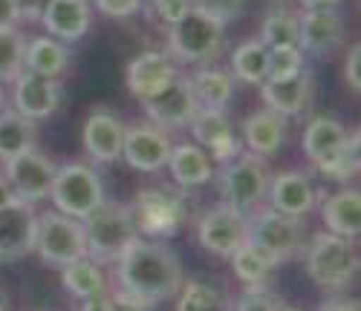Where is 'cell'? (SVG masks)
Here are the masks:
<instances>
[{
	"label": "cell",
	"mask_w": 361,
	"mask_h": 311,
	"mask_svg": "<svg viewBox=\"0 0 361 311\" xmlns=\"http://www.w3.org/2000/svg\"><path fill=\"white\" fill-rule=\"evenodd\" d=\"M116 277L118 291L157 305L183 288V262L165 242L136 236L116 260Z\"/></svg>",
	"instance_id": "1"
},
{
	"label": "cell",
	"mask_w": 361,
	"mask_h": 311,
	"mask_svg": "<svg viewBox=\"0 0 361 311\" xmlns=\"http://www.w3.org/2000/svg\"><path fill=\"white\" fill-rule=\"evenodd\" d=\"M307 274L318 288L344 291L358 274V248L355 239H344L336 234H318L304 248Z\"/></svg>",
	"instance_id": "2"
},
{
	"label": "cell",
	"mask_w": 361,
	"mask_h": 311,
	"mask_svg": "<svg viewBox=\"0 0 361 311\" xmlns=\"http://www.w3.org/2000/svg\"><path fill=\"white\" fill-rule=\"evenodd\" d=\"M84 231V245H87V257L102 262H116L125 254V248L139 236L133 216L125 205L116 202H102L90 216L81 220Z\"/></svg>",
	"instance_id": "3"
},
{
	"label": "cell",
	"mask_w": 361,
	"mask_h": 311,
	"mask_svg": "<svg viewBox=\"0 0 361 311\" xmlns=\"http://www.w3.org/2000/svg\"><path fill=\"white\" fill-rule=\"evenodd\" d=\"M246 239L260 248L275 265L289 262L304 254L307 248V228L298 216H283L272 208H260L246 216Z\"/></svg>",
	"instance_id": "4"
},
{
	"label": "cell",
	"mask_w": 361,
	"mask_h": 311,
	"mask_svg": "<svg viewBox=\"0 0 361 311\" xmlns=\"http://www.w3.org/2000/svg\"><path fill=\"white\" fill-rule=\"evenodd\" d=\"M223 44H226V26L194 6L168 29L171 58L183 61V64L205 67L208 61H214L223 52Z\"/></svg>",
	"instance_id": "5"
},
{
	"label": "cell",
	"mask_w": 361,
	"mask_h": 311,
	"mask_svg": "<svg viewBox=\"0 0 361 311\" xmlns=\"http://www.w3.org/2000/svg\"><path fill=\"white\" fill-rule=\"evenodd\" d=\"M269 167L266 159L255 153H237L231 162L223 165L220 170V193H223V205H228L231 210L252 216L255 210L263 208L266 202V191H269Z\"/></svg>",
	"instance_id": "6"
},
{
	"label": "cell",
	"mask_w": 361,
	"mask_h": 311,
	"mask_svg": "<svg viewBox=\"0 0 361 311\" xmlns=\"http://www.w3.org/2000/svg\"><path fill=\"white\" fill-rule=\"evenodd\" d=\"M49 199L55 202L58 213L73 216V220L81 222L84 216H90L104 202L102 176L90 165H81V162H70V165L55 167Z\"/></svg>",
	"instance_id": "7"
},
{
	"label": "cell",
	"mask_w": 361,
	"mask_h": 311,
	"mask_svg": "<svg viewBox=\"0 0 361 311\" xmlns=\"http://www.w3.org/2000/svg\"><path fill=\"white\" fill-rule=\"evenodd\" d=\"M32 251L52 268H64L78 257H87L84 231L81 222L58 210L35 213V234H32Z\"/></svg>",
	"instance_id": "8"
},
{
	"label": "cell",
	"mask_w": 361,
	"mask_h": 311,
	"mask_svg": "<svg viewBox=\"0 0 361 311\" xmlns=\"http://www.w3.org/2000/svg\"><path fill=\"white\" fill-rule=\"evenodd\" d=\"M142 107L150 118V124H157L162 130H176V127H188L191 118L197 115L200 104L197 96L188 84V75L179 72L173 81H168L162 89H157L154 96L142 99Z\"/></svg>",
	"instance_id": "9"
},
{
	"label": "cell",
	"mask_w": 361,
	"mask_h": 311,
	"mask_svg": "<svg viewBox=\"0 0 361 311\" xmlns=\"http://www.w3.org/2000/svg\"><path fill=\"white\" fill-rule=\"evenodd\" d=\"M128 210L133 216L136 231L147 234V236H171L179 231V225L185 220L183 199L171 191H162V188L142 191Z\"/></svg>",
	"instance_id": "10"
},
{
	"label": "cell",
	"mask_w": 361,
	"mask_h": 311,
	"mask_svg": "<svg viewBox=\"0 0 361 311\" xmlns=\"http://www.w3.org/2000/svg\"><path fill=\"white\" fill-rule=\"evenodd\" d=\"M4 176L12 184V191L18 199L35 205L41 199L49 196L52 191V179H55V165L47 153H41L38 147L26 150L15 159L4 162Z\"/></svg>",
	"instance_id": "11"
},
{
	"label": "cell",
	"mask_w": 361,
	"mask_h": 311,
	"mask_svg": "<svg viewBox=\"0 0 361 311\" xmlns=\"http://www.w3.org/2000/svg\"><path fill=\"white\" fill-rule=\"evenodd\" d=\"M171 147H173V141L162 127H157V124H150V121H142V124L125 127L122 159L139 173H157L168 165Z\"/></svg>",
	"instance_id": "12"
},
{
	"label": "cell",
	"mask_w": 361,
	"mask_h": 311,
	"mask_svg": "<svg viewBox=\"0 0 361 311\" xmlns=\"http://www.w3.org/2000/svg\"><path fill=\"white\" fill-rule=\"evenodd\" d=\"M197 239L208 254L231 257L246 242V216L231 210L228 205L205 210L197 222Z\"/></svg>",
	"instance_id": "13"
},
{
	"label": "cell",
	"mask_w": 361,
	"mask_h": 311,
	"mask_svg": "<svg viewBox=\"0 0 361 311\" xmlns=\"http://www.w3.org/2000/svg\"><path fill=\"white\" fill-rule=\"evenodd\" d=\"M318 199H321V191L315 188L312 179L304 170H283V173L269 179L266 202H269V208L283 213V216H298V220H304L310 210H315Z\"/></svg>",
	"instance_id": "14"
},
{
	"label": "cell",
	"mask_w": 361,
	"mask_h": 311,
	"mask_svg": "<svg viewBox=\"0 0 361 311\" xmlns=\"http://www.w3.org/2000/svg\"><path fill=\"white\" fill-rule=\"evenodd\" d=\"M35 205L23 199L0 208V262H18L32 254Z\"/></svg>",
	"instance_id": "15"
},
{
	"label": "cell",
	"mask_w": 361,
	"mask_h": 311,
	"mask_svg": "<svg viewBox=\"0 0 361 311\" xmlns=\"http://www.w3.org/2000/svg\"><path fill=\"white\" fill-rule=\"evenodd\" d=\"M188 127H191V136L200 141V147L208 153V159H217L226 165L240 153V141L234 136L231 118L226 115V110L200 107Z\"/></svg>",
	"instance_id": "16"
},
{
	"label": "cell",
	"mask_w": 361,
	"mask_h": 311,
	"mask_svg": "<svg viewBox=\"0 0 361 311\" xmlns=\"http://www.w3.org/2000/svg\"><path fill=\"white\" fill-rule=\"evenodd\" d=\"M122 118L113 115L110 110H93L84 121V150L90 162L96 165H113L122 159V141H125Z\"/></svg>",
	"instance_id": "17"
},
{
	"label": "cell",
	"mask_w": 361,
	"mask_h": 311,
	"mask_svg": "<svg viewBox=\"0 0 361 311\" xmlns=\"http://www.w3.org/2000/svg\"><path fill=\"white\" fill-rule=\"evenodd\" d=\"M12 84H15V92H12L15 110L35 124L49 118L58 110V104H61V84L52 81V78L23 70Z\"/></svg>",
	"instance_id": "18"
},
{
	"label": "cell",
	"mask_w": 361,
	"mask_h": 311,
	"mask_svg": "<svg viewBox=\"0 0 361 311\" xmlns=\"http://www.w3.org/2000/svg\"><path fill=\"white\" fill-rule=\"evenodd\" d=\"M312 75L304 70L289 78H266L260 84V96L266 101V110L278 113L281 118H298L304 115L312 104Z\"/></svg>",
	"instance_id": "19"
},
{
	"label": "cell",
	"mask_w": 361,
	"mask_h": 311,
	"mask_svg": "<svg viewBox=\"0 0 361 311\" xmlns=\"http://www.w3.org/2000/svg\"><path fill=\"white\" fill-rule=\"evenodd\" d=\"M344 41V20L336 9H304L298 15V49L326 55Z\"/></svg>",
	"instance_id": "20"
},
{
	"label": "cell",
	"mask_w": 361,
	"mask_h": 311,
	"mask_svg": "<svg viewBox=\"0 0 361 311\" xmlns=\"http://www.w3.org/2000/svg\"><path fill=\"white\" fill-rule=\"evenodd\" d=\"M176 75H179L176 61L165 52L150 49V52L136 55L128 64V89L142 101L147 96H154L157 89H162L168 81H173Z\"/></svg>",
	"instance_id": "21"
},
{
	"label": "cell",
	"mask_w": 361,
	"mask_h": 311,
	"mask_svg": "<svg viewBox=\"0 0 361 311\" xmlns=\"http://www.w3.org/2000/svg\"><path fill=\"white\" fill-rule=\"evenodd\" d=\"M41 23L55 41H78L93 23V9L90 0H52Z\"/></svg>",
	"instance_id": "22"
},
{
	"label": "cell",
	"mask_w": 361,
	"mask_h": 311,
	"mask_svg": "<svg viewBox=\"0 0 361 311\" xmlns=\"http://www.w3.org/2000/svg\"><path fill=\"white\" fill-rule=\"evenodd\" d=\"M350 130L344 127V124L333 115H315L310 124H307V130H304V153H307V159L315 165V170L329 162L333 156L344 147Z\"/></svg>",
	"instance_id": "23"
},
{
	"label": "cell",
	"mask_w": 361,
	"mask_h": 311,
	"mask_svg": "<svg viewBox=\"0 0 361 311\" xmlns=\"http://www.w3.org/2000/svg\"><path fill=\"white\" fill-rule=\"evenodd\" d=\"M243 141H246L249 153L260 156V159L275 156L286 141V118H281L278 113L266 110V107L252 113L243 121Z\"/></svg>",
	"instance_id": "24"
},
{
	"label": "cell",
	"mask_w": 361,
	"mask_h": 311,
	"mask_svg": "<svg viewBox=\"0 0 361 311\" xmlns=\"http://www.w3.org/2000/svg\"><path fill=\"white\" fill-rule=\"evenodd\" d=\"M165 167H171V176L179 188H200L214 179V165L200 144H173Z\"/></svg>",
	"instance_id": "25"
},
{
	"label": "cell",
	"mask_w": 361,
	"mask_h": 311,
	"mask_svg": "<svg viewBox=\"0 0 361 311\" xmlns=\"http://www.w3.org/2000/svg\"><path fill=\"white\" fill-rule=\"evenodd\" d=\"M321 216L329 234L355 239L361 231V196L353 188H344L338 193H329L321 205Z\"/></svg>",
	"instance_id": "26"
},
{
	"label": "cell",
	"mask_w": 361,
	"mask_h": 311,
	"mask_svg": "<svg viewBox=\"0 0 361 311\" xmlns=\"http://www.w3.org/2000/svg\"><path fill=\"white\" fill-rule=\"evenodd\" d=\"M67 67H70V52L61 41H55L49 35L26 38V52H23V70L26 72L58 81L67 72Z\"/></svg>",
	"instance_id": "27"
},
{
	"label": "cell",
	"mask_w": 361,
	"mask_h": 311,
	"mask_svg": "<svg viewBox=\"0 0 361 311\" xmlns=\"http://www.w3.org/2000/svg\"><path fill=\"white\" fill-rule=\"evenodd\" d=\"M32 147H38L35 121L23 118L18 110H0V162H9Z\"/></svg>",
	"instance_id": "28"
},
{
	"label": "cell",
	"mask_w": 361,
	"mask_h": 311,
	"mask_svg": "<svg viewBox=\"0 0 361 311\" xmlns=\"http://www.w3.org/2000/svg\"><path fill=\"white\" fill-rule=\"evenodd\" d=\"M188 84L197 96V104L208 110H226V104L234 99V78L214 67H200L194 75H188Z\"/></svg>",
	"instance_id": "29"
},
{
	"label": "cell",
	"mask_w": 361,
	"mask_h": 311,
	"mask_svg": "<svg viewBox=\"0 0 361 311\" xmlns=\"http://www.w3.org/2000/svg\"><path fill=\"white\" fill-rule=\"evenodd\" d=\"M61 283L78 303L107 291V277H104L102 265L96 260H90V257H78L70 265H64L61 268Z\"/></svg>",
	"instance_id": "30"
},
{
	"label": "cell",
	"mask_w": 361,
	"mask_h": 311,
	"mask_svg": "<svg viewBox=\"0 0 361 311\" xmlns=\"http://www.w3.org/2000/svg\"><path fill=\"white\" fill-rule=\"evenodd\" d=\"M228 260H231V268L243 286H269V277L275 271V262L269 260L260 248H255L249 239L240 245Z\"/></svg>",
	"instance_id": "31"
},
{
	"label": "cell",
	"mask_w": 361,
	"mask_h": 311,
	"mask_svg": "<svg viewBox=\"0 0 361 311\" xmlns=\"http://www.w3.org/2000/svg\"><path fill=\"white\" fill-rule=\"evenodd\" d=\"M269 67V46L263 41H243L231 55V78L243 84H263Z\"/></svg>",
	"instance_id": "32"
},
{
	"label": "cell",
	"mask_w": 361,
	"mask_h": 311,
	"mask_svg": "<svg viewBox=\"0 0 361 311\" xmlns=\"http://www.w3.org/2000/svg\"><path fill=\"white\" fill-rule=\"evenodd\" d=\"M269 49L272 46H298V15L289 9H272L260 23V38Z\"/></svg>",
	"instance_id": "33"
},
{
	"label": "cell",
	"mask_w": 361,
	"mask_h": 311,
	"mask_svg": "<svg viewBox=\"0 0 361 311\" xmlns=\"http://www.w3.org/2000/svg\"><path fill=\"white\" fill-rule=\"evenodd\" d=\"M176 294V311H228L226 294L208 283H183Z\"/></svg>",
	"instance_id": "34"
},
{
	"label": "cell",
	"mask_w": 361,
	"mask_h": 311,
	"mask_svg": "<svg viewBox=\"0 0 361 311\" xmlns=\"http://www.w3.org/2000/svg\"><path fill=\"white\" fill-rule=\"evenodd\" d=\"M358 150H361L358 130H350V136H347L344 147H341V150H338L329 162H324V165L318 167V173H321V176H326V179H333V182H350V179L358 173V167H361Z\"/></svg>",
	"instance_id": "35"
},
{
	"label": "cell",
	"mask_w": 361,
	"mask_h": 311,
	"mask_svg": "<svg viewBox=\"0 0 361 311\" xmlns=\"http://www.w3.org/2000/svg\"><path fill=\"white\" fill-rule=\"evenodd\" d=\"M26 38L20 29H0V81H15L23 72Z\"/></svg>",
	"instance_id": "36"
},
{
	"label": "cell",
	"mask_w": 361,
	"mask_h": 311,
	"mask_svg": "<svg viewBox=\"0 0 361 311\" xmlns=\"http://www.w3.org/2000/svg\"><path fill=\"white\" fill-rule=\"evenodd\" d=\"M307 70L304 52L298 46H272L269 49V67H266V78H289Z\"/></svg>",
	"instance_id": "37"
},
{
	"label": "cell",
	"mask_w": 361,
	"mask_h": 311,
	"mask_svg": "<svg viewBox=\"0 0 361 311\" xmlns=\"http://www.w3.org/2000/svg\"><path fill=\"white\" fill-rule=\"evenodd\" d=\"M281 300L269 286H246V291L240 294L234 303V311H281Z\"/></svg>",
	"instance_id": "38"
},
{
	"label": "cell",
	"mask_w": 361,
	"mask_h": 311,
	"mask_svg": "<svg viewBox=\"0 0 361 311\" xmlns=\"http://www.w3.org/2000/svg\"><path fill=\"white\" fill-rule=\"evenodd\" d=\"M191 6L226 26L234 18H240V12L246 9V0H191Z\"/></svg>",
	"instance_id": "39"
},
{
	"label": "cell",
	"mask_w": 361,
	"mask_h": 311,
	"mask_svg": "<svg viewBox=\"0 0 361 311\" xmlns=\"http://www.w3.org/2000/svg\"><path fill=\"white\" fill-rule=\"evenodd\" d=\"M150 9H154V15L159 20H165L171 26L191 9V0H150Z\"/></svg>",
	"instance_id": "40"
},
{
	"label": "cell",
	"mask_w": 361,
	"mask_h": 311,
	"mask_svg": "<svg viewBox=\"0 0 361 311\" xmlns=\"http://www.w3.org/2000/svg\"><path fill=\"white\" fill-rule=\"evenodd\" d=\"M96 4V9L102 12V15H107V18H133L136 12H139V6H142V0H93Z\"/></svg>",
	"instance_id": "41"
},
{
	"label": "cell",
	"mask_w": 361,
	"mask_h": 311,
	"mask_svg": "<svg viewBox=\"0 0 361 311\" xmlns=\"http://www.w3.org/2000/svg\"><path fill=\"white\" fill-rule=\"evenodd\" d=\"M358 58H361V46L353 44L350 52H347V58H344V81H347V87L353 92H358V64H361Z\"/></svg>",
	"instance_id": "42"
},
{
	"label": "cell",
	"mask_w": 361,
	"mask_h": 311,
	"mask_svg": "<svg viewBox=\"0 0 361 311\" xmlns=\"http://www.w3.org/2000/svg\"><path fill=\"white\" fill-rule=\"evenodd\" d=\"M49 4H52V0H15L20 20H41L44 12L49 9Z\"/></svg>",
	"instance_id": "43"
},
{
	"label": "cell",
	"mask_w": 361,
	"mask_h": 311,
	"mask_svg": "<svg viewBox=\"0 0 361 311\" xmlns=\"http://www.w3.org/2000/svg\"><path fill=\"white\" fill-rule=\"evenodd\" d=\"M154 305H147L125 291H118V294H110V311H150Z\"/></svg>",
	"instance_id": "44"
},
{
	"label": "cell",
	"mask_w": 361,
	"mask_h": 311,
	"mask_svg": "<svg viewBox=\"0 0 361 311\" xmlns=\"http://www.w3.org/2000/svg\"><path fill=\"white\" fill-rule=\"evenodd\" d=\"M318 311H361V308H358V300H353V297H344V294H336V297L324 300Z\"/></svg>",
	"instance_id": "45"
},
{
	"label": "cell",
	"mask_w": 361,
	"mask_h": 311,
	"mask_svg": "<svg viewBox=\"0 0 361 311\" xmlns=\"http://www.w3.org/2000/svg\"><path fill=\"white\" fill-rule=\"evenodd\" d=\"M18 23H20V15L15 0H0V29H18Z\"/></svg>",
	"instance_id": "46"
},
{
	"label": "cell",
	"mask_w": 361,
	"mask_h": 311,
	"mask_svg": "<svg viewBox=\"0 0 361 311\" xmlns=\"http://www.w3.org/2000/svg\"><path fill=\"white\" fill-rule=\"evenodd\" d=\"M78 311H110V291H104V294H96V297H87V300H81Z\"/></svg>",
	"instance_id": "47"
},
{
	"label": "cell",
	"mask_w": 361,
	"mask_h": 311,
	"mask_svg": "<svg viewBox=\"0 0 361 311\" xmlns=\"http://www.w3.org/2000/svg\"><path fill=\"white\" fill-rule=\"evenodd\" d=\"M12 202H18V196H15V191H12V184L6 182V176H0V208H6V205H12Z\"/></svg>",
	"instance_id": "48"
},
{
	"label": "cell",
	"mask_w": 361,
	"mask_h": 311,
	"mask_svg": "<svg viewBox=\"0 0 361 311\" xmlns=\"http://www.w3.org/2000/svg\"><path fill=\"white\" fill-rule=\"evenodd\" d=\"M341 0H300L304 9H336Z\"/></svg>",
	"instance_id": "49"
},
{
	"label": "cell",
	"mask_w": 361,
	"mask_h": 311,
	"mask_svg": "<svg viewBox=\"0 0 361 311\" xmlns=\"http://www.w3.org/2000/svg\"><path fill=\"white\" fill-rule=\"evenodd\" d=\"M0 110H4V89H0Z\"/></svg>",
	"instance_id": "50"
},
{
	"label": "cell",
	"mask_w": 361,
	"mask_h": 311,
	"mask_svg": "<svg viewBox=\"0 0 361 311\" xmlns=\"http://www.w3.org/2000/svg\"><path fill=\"white\" fill-rule=\"evenodd\" d=\"M281 311H300V308H281Z\"/></svg>",
	"instance_id": "51"
},
{
	"label": "cell",
	"mask_w": 361,
	"mask_h": 311,
	"mask_svg": "<svg viewBox=\"0 0 361 311\" xmlns=\"http://www.w3.org/2000/svg\"><path fill=\"white\" fill-rule=\"evenodd\" d=\"M0 311H6V308H4V303H0Z\"/></svg>",
	"instance_id": "52"
}]
</instances>
